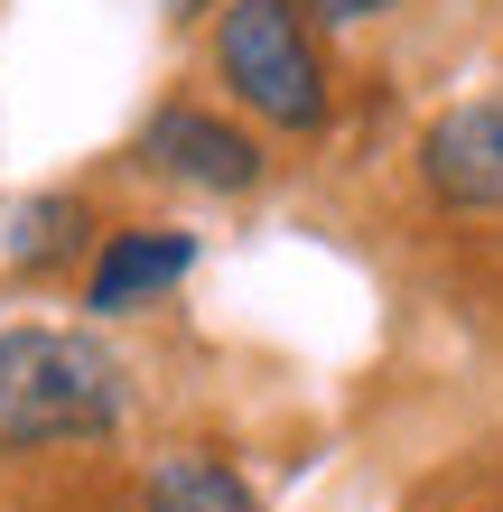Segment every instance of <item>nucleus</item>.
I'll list each match as a JSON object with an SVG mask.
<instances>
[{"instance_id": "6", "label": "nucleus", "mask_w": 503, "mask_h": 512, "mask_svg": "<svg viewBox=\"0 0 503 512\" xmlns=\"http://www.w3.org/2000/svg\"><path fill=\"white\" fill-rule=\"evenodd\" d=\"M94 243H103V224H94V205H84L75 187L19 196L10 215H0V261H10L19 280H56V270L94 261Z\"/></svg>"}, {"instance_id": "8", "label": "nucleus", "mask_w": 503, "mask_h": 512, "mask_svg": "<svg viewBox=\"0 0 503 512\" xmlns=\"http://www.w3.org/2000/svg\"><path fill=\"white\" fill-rule=\"evenodd\" d=\"M299 10H308L317 28H373V19H392L401 0H299Z\"/></svg>"}, {"instance_id": "2", "label": "nucleus", "mask_w": 503, "mask_h": 512, "mask_svg": "<svg viewBox=\"0 0 503 512\" xmlns=\"http://www.w3.org/2000/svg\"><path fill=\"white\" fill-rule=\"evenodd\" d=\"M205 66H215L224 103L243 122L280 131V140H317L336 131V66H327V28L299 0H215L205 10Z\"/></svg>"}, {"instance_id": "5", "label": "nucleus", "mask_w": 503, "mask_h": 512, "mask_svg": "<svg viewBox=\"0 0 503 512\" xmlns=\"http://www.w3.org/2000/svg\"><path fill=\"white\" fill-rule=\"evenodd\" d=\"M196 270V233L187 224H112L94 261H84V317L112 326V317H140Z\"/></svg>"}, {"instance_id": "3", "label": "nucleus", "mask_w": 503, "mask_h": 512, "mask_svg": "<svg viewBox=\"0 0 503 512\" xmlns=\"http://www.w3.org/2000/svg\"><path fill=\"white\" fill-rule=\"evenodd\" d=\"M131 168L168 177V187H187V196H252L261 177H271V149H261L252 122H233V112L196 103V94H168L150 122H140Z\"/></svg>"}, {"instance_id": "9", "label": "nucleus", "mask_w": 503, "mask_h": 512, "mask_svg": "<svg viewBox=\"0 0 503 512\" xmlns=\"http://www.w3.org/2000/svg\"><path fill=\"white\" fill-rule=\"evenodd\" d=\"M159 10H168V19H205L215 0H159Z\"/></svg>"}, {"instance_id": "1", "label": "nucleus", "mask_w": 503, "mask_h": 512, "mask_svg": "<svg viewBox=\"0 0 503 512\" xmlns=\"http://www.w3.org/2000/svg\"><path fill=\"white\" fill-rule=\"evenodd\" d=\"M131 419V364L94 326H0V457L103 447Z\"/></svg>"}, {"instance_id": "4", "label": "nucleus", "mask_w": 503, "mask_h": 512, "mask_svg": "<svg viewBox=\"0 0 503 512\" xmlns=\"http://www.w3.org/2000/svg\"><path fill=\"white\" fill-rule=\"evenodd\" d=\"M420 187L438 215H503V94H466L420 131Z\"/></svg>"}, {"instance_id": "10", "label": "nucleus", "mask_w": 503, "mask_h": 512, "mask_svg": "<svg viewBox=\"0 0 503 512\" xmlns=\"http://www.w3.org/2000/svg\"><path fill=\"white\" fill-rule=\"evenodd\" d=\"M476 512H494V503H476Z\"/></svg>"}, {"instance_id": "7", "label": "nucleus", "mask_w": 503, "mask_h": 512, "mask_svg": "<svg viewBox=\"0 0 503 512\" xmlns=\"http://www.w3.org/2000/svg\"><path fill=\"white\" fill-rule=\"evenodd\" d=\"M140 512H261V494L215 447H168V457L140 475Z\"/></svg>"}]
</instances>
